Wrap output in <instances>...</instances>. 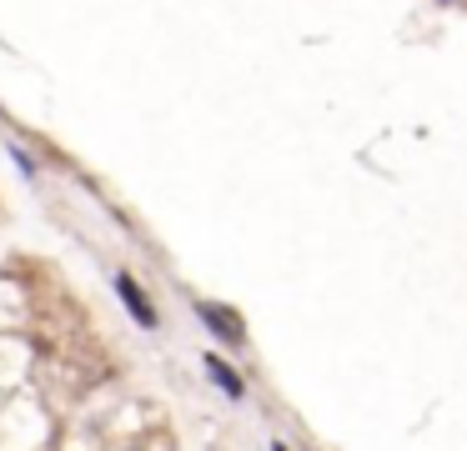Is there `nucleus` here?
Returning <instances> with one entry per match:
<instances>
[{
	"instance_id": "nucleus-1",
	"label": "nucleus",
	"mask_w": 467,
	"mask_h": 451,
	"mask_svg": "<svg viewBox=\"0 0 467 451\" xmlns=\"http://www.w3.org/2000/svg\"><path fill=\"white\" fill-rule=\"evenodd\" d=\"M192 311H196V321L222 341V346H232V351L246 346V321H242L236 306H222V301H192Z\"/></svg>"
},
{
	"instance_id": "nucleus-2",
	"label": "nucleus",
	"mask_w": 467,
	"mask_h": 451,
	"mask_svg": "<svg viewBox=\"0 0 467 451\" xmlns=\"http://www.w3.org/2000/svg\"><path fill=\"white\" fill-rule=\"evenodd\" d=\"M116 296H121V306L136 316V326H141V331H156V306L146 301L141 281H136V276H126V271H116Z\"/></svg>"
},
{
	"instance_id": "nucleus-3",
	"label": "nucleus",
	"mask_w": 467,
	"mask_h": 451,
	"mask_svg": "<svg viewBox=\"0 0 467 451\" xmlns=\"http://www.w3.org/2000/svg\"><path fill=\"white\" fill-rule=\"evenodd\" d=\"M202 366H206L212 386L222 391L226 401H242V396H246V381L236 376V366H232V361H222V356H212V351H206V361H202Z\"/></svg>"
},
{
	"instance_id": "nucleus-4",
	"label": "nucleus",
	"mask_w": 467,
	"mask_h": 451,
	"mask_svg": "<svg viewBox=\"0 0 467 451\" xmlns=\"http://www.w3.org/2000/svg\"><path fill=\"white\" fill-rule=\"evenodd\" d=\"M11 156H16V166H21V176H36V160H31V156H26V150H21V146H11Z\"/></svg>"
},
{
	"instance_id": "nucleus-5",
	"label": "nucleus",
	"mask_w": 467,
	"mask_h": 451,
	"mask_svg": "<svg viewBox=\"0 0 467 451\" xmlns=\"http://www.w3.org/2000/svg\"><path fill=\"white\" fill-rule=\"evenodd\" d=\"M272 451H286V441H272Z\"/></svg>"
},
{
	"instance_id": "nucleus-6",
	"label": "nucleus",
	"mask_w": 467,
	"mask_h": 451,
	"mask_svg": "<svg viewBox=\"0 0 467 451\" xmlns=\"http://www.w3.org/2000/svg\"><path fill=\"white\" fill-rule=\"evenodd\" d=\"M442 5H462V0H442Z\"/></svg>"
}]
</instances>
